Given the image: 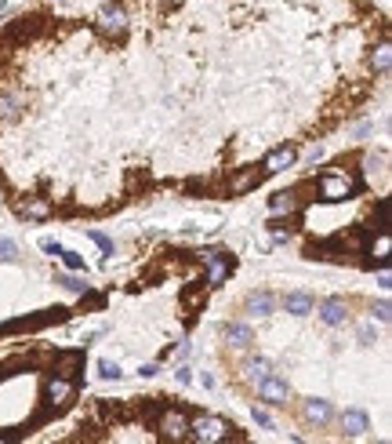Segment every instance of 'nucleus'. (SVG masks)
I'll list each match as a JSON object with an SVG mask.
<instances>
[{
	"label": "nucleus",
	"mask_w": 392,
	"mask_h": 444,
	"mask_svg": "<svg viewBox=\"0 0 392 444\" xmlns=\"http://www.w3.org/2000/svg\"><path fill=\"white\" fill-rule=\"evenodd\" d=\"M356 189H359V179L352 171H327V175H320V182H316V193L327 204L349 200V197H356Z\"/></svg>",
	"instance_id": "nucleus-1"
},
{
	"label": "nucleus",
	"mask_w": 392,
	"mask_h": 444,
	"mask_svg": "<svg viewBox=\"0 0 392 444\" xmlns=\"http://www.w3.org/2000/svg\"><path fill=\"white\" fill-rule=\"evenodd\" d=\"M189 437L196 444H222L233 437V426L222 415H196V419H189Z\"/></svg>",
	"instance_id": "nucleus-2"
},
{
	"label": "nucleus",
	"mask_w": 392,
	"mask_h": 444,
	"mask_svg": "<svg viewBox=\"0 0 392 444\" xmlns=\"http://www.w3.org/2000/svg\"><path fill=\"white\" fill-rule=\"evenodd\" d=\"M73 397H76V383H73V379H62V375L44 379V390H40L44 411H62V408H70Z\"/></svg>",
	"instance_id": "nucleus-3"
},
{
	"label": "nucleus",
	"mask_w": 392,
	"mask_h": 444,
	"mask_svg": "<svg viewBox=\"0 0 392 444\" xmlns=\"http://www.w3.org/2000/svg\"><path fill=\"white\" fill-rule=\"evenodd\" d=\"M156 434L163 441H189V415L182 408H160V415H156Z\"/></svg>",
	"instance_id": "nucleus-4"
},
{
	"label": "nucleus",
	"mask_w": 392,
	"mask_h": 444,
	"mask_svg": "<svg viewBox=\"0 0 392 444\" xmlns=\"http://www.w3.org/2000/svg\"><path fill=\"white\" fill-rule=\"evenodd\" d=\"M254 390H258V397L266 401V404H272V408H284V404L291 401V386H287V379L272 375V372H269L266 379H258Z\"/></svg>",
	"instance_id": "nucleus-5"
},
{
	"label": "nucleus",
	"mask_w": 392,
	"mask_h": 444,
	"mask_svg": "<svg viewBox=\"0 0 392 444\" xmlns=\"http://www.w3.org/2000/svg\"><path fill=\"white\" fill-rule=\"evenodd\" d=\"M331 419H334V404H331V401H323V397L302 401V422H305V426H316V430H323Z\"/></svg>",
	"instance_id": "nucleus-6"
},
{
	"label": "nucleus",
	"mask_w": 392,
	"mask_h": 444,
	"mask_svg": "<svg viewBox=\"0 0 392 444\" xmlns=\"http://www.w3.org/2000/svg\"><path fill=\"white\" fill-rule=\"evenodd\" d=\"M200 259L207 262V288H218L233 269V259L222 255V251H200Z\"/></svg>",
	"instance_id": "nucleus-7"
},
{
	"label": "nucleus",
	"mask_w": 392,
	"mask_h": 444,
	"mask_svg": "<svg viewBox=\"0 0 392 444\" xmlns=\"http://www.w3.org/2000/svg\"><path fill=\"white\" fill-rule=\"evenodd\" d=\"M338 426H341V434H345V437H364L370 430V419H367V411L349 408V411H341V415H338Z\"/></svg>",
	"instance_id": "nucleus-8"
},
{
	"label": "nucleus",
	"mask_w": 392,
	"mask_h": 444,
	"mask_svg": "<svg viewBox=\"0 0 392 444\" xmlns=\"http://www.w3.org/2000/svg\"><path fill=\"white\" fill-rule=\"evenodd\" d=\"M320 321L327 324V328H341V324H345L349 321V303H345V299H327V303L320 306Z\"/></svg>",
	"instance_id": "nucleus-9"
},
{
	"label": "nucleus",
	"mask_w": 392,
	"mask_h": 444,
	"mask_svg": "<svg viewBox=\"0 0 392 444\" xmlns=\"http://www.w3.org/2000/svg\"><path fill=\"white\" fill-rule=\"evenodd\" d=\"M222 335H225V342L233 346V350H247V346L254 342V328L243 324V321H233V324L222 328Z\"/></svg>",
	"instance_id": "nucleus-10"
},
{
	"label": "nucleus",
	"mask_w": 392,
	"mask_h": 444,
	"mask_svg": "<svg viewBox=\"0 0 392 444\" xmlns=\"http://www.w3.org/2000/svg\"><path fill=\"white\" fill-rule=\"evenodd\" d=\"M294 161H298V153H294V146H280V150H272L266 157V164H261V171L266 175H276V171H287Z\"/></svg>",
	"instance_id": "nucleus-11"
},
{
	"label": "nucleus",
	"mask_w": 392,
	"mask_h": 444,
	"mask_svg": "<svg viewBox=\"0 0 392 444\" xmlns=\"http://www.w3.org/2000/svg\"><path fill=\"white\" fill-rule=\"evenodd\" d=\"M80 372H84V354H80V350H70V354H58L55 357V375L76 379Z\"/></svg>",
	"instance_id": "nucleus-12"
},
{
	"label": "nucleus",
	"mask_w": 392,
	"mask_h": 444,
	"mask_svg": "<svg viewBox=\"0 0 392 444\" xmlns=\"http://www.w3.org/2000/svg\"><path fill=\"white\" fill-rule=\"evenodd\" d=\"M313 306H316V299L309 295V292H287V295H284V310H287V313H294V317L313 313Z\"/></svg>",
	"instance_id": "nucleus-13"
},
{
	"label": "nucleus",
	"mask_w": 392,
	"mask_h": 444,
	"mask_svg": "<svg viewBox=\"0 0 392 444\" xmlns=\"http://www.w3.org/2000/svg\"><path fill=\"white\" fill-rule=\"evenodd\" d=\"M272 212H276V215H298V212H302L298 189H284V193H276V197H272Z\"/></svg>",
	"instance_id": "nucleus-14"
},
{
	"label": "nucleus",
	"mask_w": 392,
	"mask_h": 444,
	"mask_svg": "<svg viewBox=\"0 0 392 444\" xmlns=\"http://www.w3.org/2000/svg\"><path fill=\"white\" fill-rule=\"evenodd\" d=\"M261 175H266V171H258V168L240 171L236 179H229V193H247V189H254V186L261 182Z\"/></svg>",
	"instance_id": "nucleus-15"
},
{
	"label": "nucleus",
	"mask_w": 392,
	"mask_h": 444,
	"mask_svg": "<svg viewBox=\"0 0 392 444\" xmlns=\"http://www.w3.org/2000/svg\"><path fill=\"white\" fill-rule=\"evenodd\" d=\"M272 310H276V295H269V292H254V295H247V313L269 317Z\"/></svg>",
	"instance_id": "nucleus-16"
},
{
	"label": "nucleus",
	"mask_w": 392,
	"mask_h": 444,
	"mask_svg": "<svg viewBox=\"0 0 392 444\" xmlns=\"http://www.w3.org/2000/svg\"><path fill=\"white\" fill-rule=\"evenodd\" d=\"M19 212H22L26 219H33V222H40V219L51 215V204H47L44 197H29V200H22V204H19Z\"/></svg>",
	"instance_id": "nucleus-17"
},
{
	"label": "nucleus",
	"mask_w": 392,
	"mask_h": 444,
	"mask_svg": "<svg viewBox=\"0 0 392 444\" xmlns=\"http://www.w3.org/2000/svg\"><path fill=\"white\" fill-rule=\"evenodd\" d=\"M367 255H370V262H389V255H392V237L385 230L378 233V241L367 248Z\"/></svg>",
	"instance_id": "nucleus-18"
},
{
	"label": "nucleus",
	"mask_w": 392,
	"mask_h": 444,
	"mask_svg": "<svg viewBox=\"0 0 392 444\" xmlns=\"http://www.w3.org/2000/svg\"><path fill=\"white\" fill-rule=\"evenodd\" d=\"M22 109V99L19 95H0V120H15Z\"/></svg>",
	"instance_id": "nucleus-19"
},
{
	"label": "nucleus",
	"mask_w": 392,
	"mask_h": 444,
	"mask_svg": "<svg viewBox=\"0 0 392 444\" xmlns=\"http://www.w3.org/2000/svg\"><path fill=\"white\" fill-rule=\"evenodd\" d=\"M102 29H109V33H124V11L120 8H109L102 15Z\"/></svg>",
	"instance_id": "nucleus-20"
},
{
	"label": "nucleus",
	"mask_w": 392,
	"mask_h": 444,
	"mask_svg": "<svg viewBox=\"0 0 392 444\" xmlns=\"http://www.w3.org/2000/svg\"><path fill=\"white\" fill-rule=\"evenodd\" d=\"M389 66H392V47H389V44H382L378 51H374V70H378V73L385 77V73H389Z\"/></svg>",
	"instance_id": "nucleus-21"
},
{
	"label": "nucleus",
	"mask_w": 392,
	"mask_h": 444,
	"mask_svg": "<svg viewBox=\"0 0 392 444\" xmlns=\"http://www.w3.org/2000/svg\"><path fill=\"white\" fill-rule=\"evenodd\" d=\"M243 372H247V379H251V383H258V379H266L269 375V360H247V368H243Z\"/></svg>",
	"instance_id": "nucleus-22"
},
{
	"label": "nucleus",
	"mask_w": 392,
	"mask_h": 444,
	"mask_svg": "<svg viewBox=\"0 0 392 444\" xmlns=\"http://www.w3.org/2000/svg\"><path fill=\"white\" fill-rule=\"evenodd\" d=\"M19 259V244L11 237H0V262H15Z\"/></svg>",
	"instance_id": "nucleus-23"
},
{
	"label": "nucleus",
	"mask_w": 392,
	"mask_h": 444,
	"mask_svg": "<svg viewBox=\"0 0 392 444\" xmlns=\"http://www.w3.org/2000/svg\"><path fill=\"white\" fill-rule=\"evenodd\" d=\"M58 259L70 266L73 273H80V269H84V255H76V251H58Z\"/></svg>",
	"instance_id": "nucleus-24"
},
{
	"label": "nucleus",
	"mask_w": 392,
	"mask_h": 444,
	"mask_svg": "<svg viewBox=\"0 0 392 444\" xmlns=\"http://www.w3.org/2000/svg\"><path fill=\"white\" fill-rule=\"evenodd\" d=\"M98 375H102L106 383H113V379H120L124 372H120V368H117V364H113V360H102V364H98Z\"/></svg>",
	"instance_id": "nucleus-25"
},
{
	"label": "nucleus",
	"mask_w": 392,
	"mask_h": 444,
	"mask_svg": "<svg viewBox=\"0 0 392 444\" xmlns=\"http://www.w3.org/2000/svg\"><path fill=\"white\" fill-rule=\"evenodd\" d=\"M385 208H389V204L378 200V208H374V219H370V230H374V233H382V230H385Z\"/></svg>",
	"instance_id": "nucleus-26"
},
{
	"label": "nucleus",
	"mask_w": 392,
	"mask_h": 444,
	"mask_svg": "<svg viewBox=\"0 0 392 444\" xmlns=\"http://www.w3.org/2000/svg\"><path fill=\"white\" fill-rule=\"evenodd\" d=\"M370 313H374V317H378V321H382V324H389V321H392V306L385 303V299H382V303H374V306H370Z\"/></svg>",
	"instance_id": "nucleus-27"
},
{
	"label": "nucleus",
	"mask_w": 392,
	"mask_h": 444,
	"mask_svg": "<svg viewBox=\"0 0 392 444\" xmlns=\"http://www.w3.org/2000/svg\"><path fill=\"white\" fill-rule=\"evenodd\" d=\"M91 241H95L98 248H102V251H106V255H113V241H109V237H106V233H98V230H91Z\"/></svg>",
	"instance_id": "nucleus-28"
},
{
	"label": "nucleus",
	"mask_w": 392,
	"mask_h": 444,
	"mask_svg": "<svg viewBox=\"0 0 392 444\" xmlns=\"http://www.w3.org/2000/svg\"><path fill=\"white\" fill-rule=\"evenodd\" d=\"M254 422L261 426V430H272V415H269L266 408H254Z\"/></svg>",
	"instance_id": "nucleus-29"
},
{
	"label": "nucleus",
	"mask_w": 392,
	"mask_h": 444,
	"mask_svg": "<svg viewBox=\"0 0 392 444\" xmlns=\"http://www.w3.org/2000/svg\"><path fill=\"white\" fill-rule=\"evenodd\" d=\"M58 284H62V288H70V292H84L88 288V284L76 280V277H58Z\"/></svg>",
	"instance_id": "nucleus-30"
},
{
	"label": "nucleus",
	"mask_w": 392,
	"mask_h": 444,
	"mask_svg": "<svg viewBox=\"0 0 392 444\" xmlns=\"http://www.w3.org/2000/svg\"><path fill=\"white\" fill-rule=\"evenodd\" d=\"M359 342H374V324H364V328H359Z\"/></svg>",
	"instance_id": "nucleus-31"
},
{
	"label": "nucleus",
	"mask_w": 392,
	"mask_h": 444,
	"mask_svg": "<svg viewBox=\"0 0 392 444\" xmlns=\"http://www.w3.org/2000/svg\"><path fill=\"white\" fill-rule=\"evenodd\" d=\"M378 288H382V292L392 288V273H389V269H382V273H378Z\"/></svg>",
	"instance_id": "nucleus-32"
},
{
	"label": "nucleus",
	"mask_w": 392,
	"mask_h": 444,
	"mask_svg": "<svg viewBox=\"0 0 392 444\" xmlns=\"http://www.w3.org/2000/svg\"><path fill=\"white\" fill-rule=\"evenodd\" d=\"M40 248H44V251H47V255H58V251H62V248H58V244H55V241H44V244H40Z\"/></svg>",
	"instance_id": "nucleus-33"
},
{
	"label": "nucleus",
	"mask_w": 392,
	"mask_h": 444,
	"mask_svg": "<svg viewBox=\"0 0 392 444\" xmlns=\"http://www.w3.org/2000/svg\"><path fill=\"white\" fill-rule=\"evenodd\" d=\"M163 4H168V8H178V4H182V0H163Z\"/></svg>",
	"instance_id": "nucleus-34"
},
{
	"label": "nucleus",
	"mask_w": 392,
	"mask_h": 444,
	"mask_svg": "<svg viewBox=\"0 0 392 444\" xmlns=\"http://www.w3.org/2000/svg\"><path fill=\"white\" fill-rule=\"evenodd\" d=\"M0 372H4V368H0Z\"/></svg>",
	"instance_id": "nucleus-35"
}]
</instances>
